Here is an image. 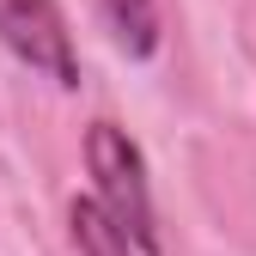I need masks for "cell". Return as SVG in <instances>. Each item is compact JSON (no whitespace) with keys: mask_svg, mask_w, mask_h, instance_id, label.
<instances>
[{"mask_svg":"<svg viewBox=\"0 0 256 256\" xmlns=\"http://www.w3.org/2000/svg\"><path fill=\"white\" fill-rule=\"evenodd\" d=\"M86 165H92V183H98V208L128 232V244H134V250H158L140 146L128 140L116 122H92V128H86Z\"/></svg>","mask_w":256,"mask_h":256,"instance_id":"1","label":"cell"},{"mask_svg":"<svg viewBox=\"0 0 256 256\" xmlns=\"http://www.w3.org/2000/svg\"><path fill=\"white\" fill-rule=\"evenodd\" d=\"M0 43L30 74H43L55 86H80V55H74L68 18L55 0H0Z\"/></svg>","mask_w":256,"mask_h":256,"instance_id":"2","label":"cell"},{"mask_svg":"<svg viewBox=\"0 0 256 256\" xmlns=\"http://www.w3.org/2000/svg\"><path fill=\"white\" fill-rule=\"evenodd\" d=\"M68 220H74V250L80 256H134V244H128V232L116 226V220L98 208V202H74L68 208Z\"/></svg>","mask_w":256,"mask_h":256,"instance_id":"3","label":"cell"},{"mask_svg":"<svg viewBox=\"0 0 256 256\" xmlns=\"http://www.w3.org/2000/svg\"><path fill=\"white\" fill-rule=\"evenodd\" d=\"M104 12H110V30H116V43L146 61L158 49V12H152V0H104Z\"/></svg>","mask_w":256,"mask_h":256,"instance_id":"4","label":"cell"}]
</instances>
